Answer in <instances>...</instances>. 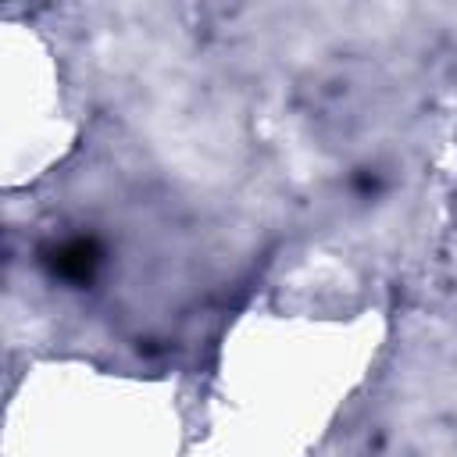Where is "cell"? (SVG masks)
Here are the masks:
<instances>
[{
    "instance_id": "1",
    "label": "cell",
    "mask_w": 457,
    "mask_h": 457,
    "mask_svg": "<svg viewBox=\"0 0 457 457\" xmlns=\"http://www.w3.org/2000/svg\"><path fill=\"white\" fill-rule=\"evenodd\" d=\"M100 261H104V246L96 236H68V239L43 246L46 271L61 282H71V286L93 282V275L100 271Z\"/></svg>"
}]
</instances>
